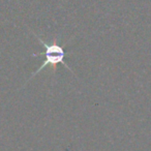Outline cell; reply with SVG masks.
<instances>
[{
    "label": "cell",
    "mask_w": 151,
    "mask_h": 151,
    "mask_svg": "<svg viewBox=\"0 0 151 151\" xmlns=\"http://www.w3.org/2000/svg\"><path fill=\"white\" fill-rule=\"evenodd\" d=\"M34 35H35V34H34ZM35 36L37 37L40 44L42 45V46L45 47V61H44V63H42V64L38 67L37 70H36L35 73H33V75L31 76V78H30V79H32L34 76L37 75L40 70H42L44 68H46L48 65H52V66L54 67V70H55V69H56V65L59 64V63H61V64H62L65 68H67L68 70H70L71 73H73V70L69 68L68 65L64 62L65 52H64V50H63L62 47L59 46V45H56V44L48 45V44H46L45 42H42V38L38 37L37 35H35Z\"/></svg>",
    "instance_id": "obj_1"
}]
</instances>
